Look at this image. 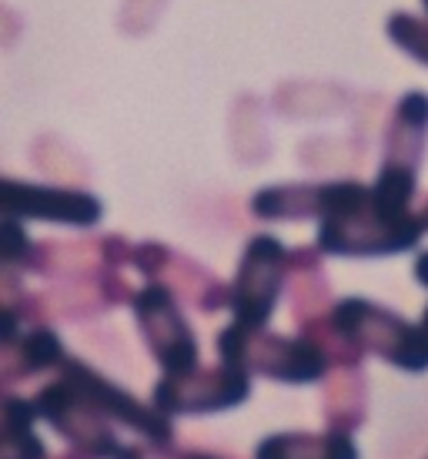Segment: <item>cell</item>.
Segmentation results:
<instances>
[{"instance_id":"obj_1","label":"cell","mask_w":428,"mask_h":459,"mask_svg":"<svg viewBox=\"0 0 428 459\" xmlns=\"http://www.w3.org/2000/svg\"><path fill=\"white\" fill-rule=\"evenodd\" d=\"M218 356L227 366L271 376L278 383H315L328 369V352L312 339H281L231 322L218 335Z\"/></svg>"},{"instance_id":"obj_2","label":"cell","mask_w":428,"mask_h":459,"mask_svg":"<svg viewBox=\"0 0 428 459\" xmlns=\"http://www.w3.org/2000/svg\"><path fill=\"white\" fill-rule=\"evenodd\" d=\"M331 329L341 339L389 359L391 366L408 372L428 369V332L422 325H408L395 312L372 306L365 299H345L331 312Z\"/></svg>"},{"instance_id":"obj_3","label":"cell","mask_w":428,"mask_h":459,"mask_svg":"<svg viewBox=\"0 0 428 459\" xmlns=\"http://www.w3.org/2000/svg\"><path fill=\"white\" fill-rule=\"evenodd\" d=\"M252 395L248 369L221 362L218 369H191L167 376L154 385V409L164 416H208L244 403Z\"/></svg>"},{"instance_id":"obj_4","label":"cell","mask_w":428,"mask_h":459,"mask_svg":"<svg viewBox=\"0 0 428 459\" xmlns=\"http://www.w3.org/2000/svg\"><path fill=\"white\" fill-rule=\"evenodd\" d=\"M285 265H288V252L278 238L258 235L248 242L238 275H235V285H231V295H227V306L235 312L238 325L265 329L271 312H275L281 281H285Z\"/></svg>"},{"instance_id":"obj_5","label":"cell","mask_w":428,"mask_h":459,"mask_svg":"<svg viewBox=\"0 0 428 459\" xmlns=\"http://www.w3.org/2000/svg\"><path fill=\"white\" fill-rule=\"evenodd\" d=\"M422 231H425L422 218L405 215L398 221H385L372 212V202H368L365 212L321 218L318 248L328 255H395V252L418 245Z\"/></svg>"},{"instance_id":"obj_6","label":"cell","mask_w":428,"mask_h":459,"mask_svg":"<svg viewBox=\"0 0 428 459\" xmlns=\"http://www.w3.org/2000/svg\"><path fill=\"white\" fill-rule=\"evenodd\" d=\"M134 316L167 376L198 369V342L177 302L164 285H148L134 295Z\"/></svg>"},{"instance_id":"obj_7","label":"cell","mask_w":428,"mask_h":459,"mask_svg":"<svg viewBox=\"0 0 428 459\" xmlns=\"http://www.w3.org/2000/svg\"><path fill=\"white\" fill-rule=\"evenodd\" d=\"M64 369V383L71 385L84 403L101 412L104 420H117L131 426V429H138L141 436H148L151 443L164 446V443H171L175 439V429H171V416H164L161 409L154 406H144L138 403L134 395H127L121 385L107 383L101 372H94L90 366L84 362H77V359H64L61 362Z\"/></svg>"},{"instance_id":"obj_8","label":"cell","mask_w":428,"mask_h":459,"mask_svg":"<svg viewBox=\"0 0 428 459\" xmlns=\"http://www.w3.org/2000/svg\"><path fill=\"white\" fill-rule=\"evenodd\" d=\"M34 409H38L40 420H47L61 436H67L81 453H88L94 459H117L121 456V443L117 436L107 429V422L98 409L84 403L81 395L64 383L44 385L34 399Z\"/></svg>"},{"instance_id":"obj_9","label":"cell","mask_w":428,"mask_h":459,"mask_svg":"<svg viewBox=\"0 0 428 459\" xmlns=\"http://www.w3.org/2000/svg\"><path fill=\"white\" fill-rule=\"evenodd\" d=\"M0 218H40V221L90 229L101 221V202L88 192L0 178Z\"/></svg>"},{"instance_id":"obj_10","label":"cell","mask_w":428,"mask_h":459,"mask_svg":"<svg viewBox=\"0 0 428 459\" xmlns=\"http://www.w3.org/2000/svg\"><path fill=\"white\" fill-rule=\"evenodd\" d=\"M254 459H362L348 429L328 433H275L261 439Z\"/></svg>"},{"instance_id":"obj_11","label":"cell","mask_w":428,"mask_h":459,"mask_svg":"<svg viewBox=\"0 0 428 459\" xmlns=\"http://www.w3.org/2000/svg\"><path fill=\"white\" fill-rule=\"evenodd\" d=\"M412 195H415V168L389 161L372 185V212L385 221H398V218L412 215L408 212Z\"/></svg>"},{"instance_id":"obj_12","label":"cell","mask_w":428,"mask_h":459,"mask_svg":"<svg viewBox=\"0 0 428 459\" xmlns=\"http://www.w3.org/2000/svg\"><path fill=\"white\" fill-rule=\"evenodd\" d=\"M318 195L321 185H278L254 195V215L258 218H308L318 215Z\"/></svg>"},{"instance_id":"obj_13","label":"cell","mask_w":428,"mask_h":459,"mask_svg":"<svg viewBox=\"0 0 428 459\" xmlns=\"http://www.w3.org/2000/svg\"><path fill=\"white\" fill-rule=\"evenodd\" d=\"M17 345H21V359H24V369L27 372L51 369V366H61L64 359H67V356H64L61 339H57L51 329L27 332V335Z\"/></svg>"},{"instance_id":"obj_14","label":"cell","mask_w":428,"mask_h":459,"mask_svg":"<svg viewBox=\"0 0 428 459\" xmlns=\"http://www.w3.org/2000/svg\"><path fill=\"white\" fill-rule=\"evenodd\" d=\"M0 459H47V449L40 443L34 429H0Z\"/></svg>"},{"instance_id":"obj_15","label":"cell","mask_w":428,"mask_h":459,"mask_svg":"<svg viewBox=\"0 0 428 459\" xmlns=\"http://www.w3.org/2000/svg\"><path fill=\"white\" fill-rule=\"evenodd\" d=\"M27 252H30V238H27L21 218H0V268L24 262Z\"/></svg>"},{"instance_id":"obj_16","label":"cell","mask_w":428,"mask_h":459,"mask_svg":"<svg viewBox=\"0 0 428 459\" xmlns=\"http://www.w3.org/2000/svg\"><path fill=\"white\" fill-rule=\"evenodd\" d=\"M398 117L412 128H428V98L425 94H405L398 104Z\"/></svg>"},{"instance_id":"obj_17","label":"cell","mask_w":428,"mask_h":459,"mask_svg":"<svg viewBox=\"0 0 428 459\" xmlns=\"http://www.w3.org/2000/svg\"><path fill=\"white\" fill-rule=\"evenodd\" d=\"M21 342V319L17 312L7 306H0V345H17Z\"/></svg>"},{"instance_id":"obj_18","label":"cell","mask_w":428,"mask_h":459,"mask_svg":"<svg viewBox=\"0 0 428 459\" xmlns=\"http://www.w3.org/2000/svg\"><path fill=\"white\" fill-rule=\"evenodd\" d=\"M415 275H418V281L428 289V252L425 255H418V262H415Z\"/></svg>"},{"instance_id":"obj_19","label":"cell","mask_w":428,"mask_h":459,"mask_svg":"<svg viewBox=\"0 0 428 459\" xmlns=\"http://www.w3.org/2000/svg\"><path fill=\"white\" fill-rule=\"evenodd\" d=\"M188 459H218V456H208V453H194V456H188Z\"/></svg>"},{"instance_id":"obj_20","label":"cell","mask_w":428,"mask_h":459,"mask_svg":"<svg viewBox=\"0 0 428 459\" xmlns=\"http://www.w3.org/2000/svg\"><path fill=\"white\" fill-rule=\"evenodd\" d=\"M418 325H422V329L428 332V308H425V316H422V322H418Z\"/></svg>"},{"instance_id":"obj_21","label":"cell","mask_w":428,"mask_h":459,"mask_svg":"<svg viewBox=\"0 0 428 459\" xmlns=\"http://www.w3.org/2000/svg\"><path fill=\"white\" fill-rule=\"evenodd\" d=\"M422 4H425V11H428V0H422Z\"/></svg>"}]
</instances>
